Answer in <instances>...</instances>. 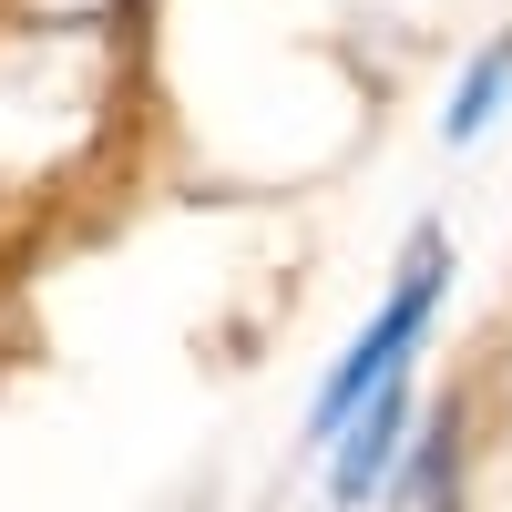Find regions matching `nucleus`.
Here are the masks:
<instances>
[{
	"mask_svg": "<svg viewBox=\"0 0 512 512\" xmlns=\"http://www.w3.org/2000/svg\"><path fill=\"white\" fill-rule=\"evenodd\" d=\"M441 287H451V236L441 226H420L410 246H400V277H390V297H379V318L338 349V369L318 379V400H308V441L328 451L349 420L379 400V390H400L410 379V349L431 338V308H441Z\"/></svg>",
	"mask_w": 512,
	"mask_h": 512,
	"instance_id": "f257e3e1",
	"label": "nucleus"
},
{
	"mask_svg": "<svg viewBox=\"0 0 512 512\" xmlns=\"http://www.w3.org/2000/svg\"><path fill=\"white\" fill-rule=\"evenodd\" d=\"M400 441H410V379H400V390H379L349 431L328 441V502H338V512H369L379 492H390V472H400Z\"/></svg>",
	"mask_w": 512,
	"mask_h": 512,
	"instance_id": "f03ea898",
	"label": "nucleus"
},
{
	"mask_svg": "<svg viewBox=\"0 0 512 512\" xmlns=\"http://www.w3.org/2000/svg\"><path fill=\"white\" fill-rule=\"evenodd\" d=\"M369 512H461V410H441L431 431L400 451L390 492H379Z\"/></svg>",
	"mask_w": 512,
	"mask_h": 512,
	"instance_id": "7ed1b4c3",
	"label": "nucleus"
},
{
	"mask_svg": "<svg viewBox=\"0 0 512 512\" xmlns=\"http://www.w3.org/2000/svg\"><path fill=\"white\" fill-rule=\"evenodd\" d=\"M502 93H512V31H492L482 52H472V72L451 82V113H441V144H482V134H492V113H502Z\"/></svg>",
	"mask_w": 512,
	"mask_h": 512,
	"instance_id": "20e7f679",
	"label": "nucleus"
}]
</instances>
